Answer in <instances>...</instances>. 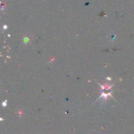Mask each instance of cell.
I'll return each instance as SVG.
<instances>
[{
	"mask_svg": "<svg viewBox=\"0 0 134 134\" xmlns=\"http://www.w3.org/2000/svg\"><path fill=\"white\" fill-rule=\"evenodd\" d=\"M3 28L4 30H6V29H7V28H8V26H7L6 25H4V27H3Z\"/></svg>",
	"mask_w": 134,
	"mask_h": 134,
	"instance_id": "1",
	"label": "cell"
}]
</instances>
